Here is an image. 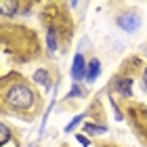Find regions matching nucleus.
<instances>
[{
	"mask_svg": "<svg viewBox=\"0 0 147 147\" xmlns=\"http://www.w3.org/2000/svg\"><path fill=\"white\" fill-rule=\"evenodd\" d=\"M44 111V97L32 78L19 71H4L0 78V113L21 122H34Z\"/></svg>",
	"mask_w": 147,
	"mask_h": 147,
	"instance_id": "nucleus-1",
	"label": "nucleus"
},
{
	"mask_svg": "<svg viewBox=\"0 0 147 147\" xmlns=\"http://www.w3.org/2000/svg\"><path fill=\"white\" fill-rule=\"evenodd\" d=\"M0 42H2V55L9 57L15 65L42 61L46 57V49L42 46L38 32L23 23L0 19Z\"/></svg>",
	"mask_w": 147,
	"mask_h": 147,
	"instance_id": "nucleus-2",
	"label": "nucleus"
},
{
	"mask_svg": "<svg viewBox=\"0 0 147 147\" xmlns=\"http://www.w3.org/2000/svg\"><path fill=\"white\" fill-rule=\"evenodd\" d=\"M69 9H71L69 4L53 0V2H42L38 13V19L42 23L44 32H51L57 36L61 53L69 51L74 36H76V21H74V15Z\"/></svg>",
	"mask_w": 147,
	"mask_h": 147,
	"instance_id": "nucleus-3",
	"label": "nucleus"
},
{
	"mask_svg": "<svg viewBox=\"0 0 147 147\" xmlns=\"http://www.w3.org/2000/svg\"><path fill=\"white\" fill-rule=\"evenodd\" d=\"M120 107L137 141L141 143V147H147V105L137 99H120Z\"/></svg>",
	"mask_w": 147,
	"mask_h": 147,
	"instance_id": "nucleus-4",
	"label": "nucleus"
},
{
	"mask_svg": "<svg viewBox=\"0 0 147 147\" xmlns=\"http://www.w3.org/2000/svg\"><path fill=\"white\" fill-rule=\"evenodd\" d=\"M107 92H116L118 97L122 99H135L132 95H135V80L132 78H126L122 76V74H113V76L109 78V84H107Z\"/></svg>",
	"mask_w": 147,
	"mask_h": 147,
	"instance_id": "nucleus-5",
	"label": "nucleus"
},
{
	"mask_svg": "<svg viewBox=\"0 0 147 147\" xmlns=\"http://www.w3.org/2000/svg\"><path fill=\"white\" fill-rule=\"evenodd\" d=\"M116 25H118L122 32H126V34H135V32L141 30L143 19H141L139 13L128 11V13H120V15L116 17Z\"/></svg>",
	"mask_w": 147,
	"mask_h": 147,
	"instance_id": "nucleus-6",
	"label": "nucleus"
},
{
	"mask_svg": "<svg viewBox=\"0 0 147 147\" xmlns=\"http://www.w3.org/2000/svg\"><path fill=\"white\" fill-rule=\"evenodd\" d=\"M143 69H145L143 59L139 57V55H130L128 59H124V61H122V65H120L118 74H122V76L135 80L137 76H141V74H143Z\"/></svg>",
	"mask_w": 147,
	"mask_h": 147,
	"instance_id": "nucleus-7",
	"label": "nucleus"
},
{
	"mask_svg": "<svg viewBox=\"0 0 147 147\" xmlns=\"http://www.w3.org/2000/svg\"><path fill=\"white\" fill-rule=\"evenodd\" d=\"M0 147H21L19 130H13L6 120L0 122Z\"/></svg>",
	"mask_w": 147,
	"mask_h": 147,
	"instance_id": "nucleus-8",
	"label": "nucleus"
},
{
	"mask_svg": "<svg viewBox=\"0 0 147 147\" xmlns=\"http://www.w3.org/2000/svg\"><path fill=\"white\" fill-rule=\"evenodd\" d=\"M23 0H0V15L6 21H13L15 17H21Z\"/></svg>",
	"mask_w": 147,
	"mask_h": 147,
	"instance_id": "nucleus-9",
	"label": "nucleus"
},
{
	"mask_svg": "<svg viewBox=\"0 0 147 147\" xmlns=\"http://www.w3.org/2000/svg\"><path fill=\"white\" fill-rule=\"evenodd\" d=\"M86 69H88V61L82 53H76L74 55V61H71V69H69V76L74 82H84L86 80Z\"/></svg>",
	"mask_w": 147,
	"mask_h": 147,
	"instance_id": "nucleus-10",
	"label": "nucleus"
},
{
	"mask_svg": "<svg viewBox=\"0 0 147 147\" xmlns=\"http://www.w3.org/2000/svg\"><path fill=\"white\" fill-rule=\"evenodd\" d=\"M32 80L38 84V86H42V88H46V90H51L53 88V74H51V69L49 67H38L34 74H32Z\"/></svg>",
	"mask_w": 147,
	"mask_h": 147,
	"instance_id": "nucleus-11",
	"label": "nucleus"
},
{
	"mask_svg": "<svg viewBox=\"0 0 147 147\" xmlns=\"http://www.w3.org/2000/svg\"><path fill=\"white\" fill-rule=\"evenodd\" d=\"M84 113H86V118L90 116L97 124H105V111H103V107H101V101H99V97L88 105V109H86ZM105 126H107V124H105Z\"/></svg>",
	"mask_w": 147,
	"mask_h": 147,
	"instance_id": "nucleus-12",
	"label": "nucleus"
},
{
	"mask_svg": "<svg viewBox=\"0 0 147 147\" xmlns=\"http://www.w3.org/2000/svg\"><path fill=\"white\" fill-rule=\"evenodd\" d=\"M86 97H88V88L82 86V82H71V88L65 95V101H78V99H86Z\"/></svg>",
	"mask_w": 147,
	"mask_h": 147,
	"instance_id": "nucleus-13",
	"label": "nucleus"
},
{
	"mask_svg": "<svg viewBox=\"0 0 147 147\" xmlns=\"http://www.w3.org/2000/svg\"><path fill=\"white\" fill-rule=\"evenodd\" d=\"M80 132H86L88 137H101L103 132H107V126L105 124H97V122H84Z\"/></svg>",
	"mask_w": 147,
	"mask_h": 147,
	"instance_id": "nucleus-14",
	"label": "nucleus"
},
{
	"mask_svg": "<svg viewBox=\"0 0 147 147\" xmlns=\"http://www.w3.org/2000/svg\"><path fill=\"white\" fill-rule=\"evenodd\" d=\"M99 74H101V61L95 57L88 61V69H86V82H95L99 78Z\"/></svg>",
	"mask_w": 147,
	"mask_h": 147,
	"instance_id": "nucleus-15",
	"label": "nucleus"
},
{
	"mask_svg": "<svg viewBox=\"0 0 147 147\" xmlns=\"http://www.w3.org/2000/svg\"><path fill=\"white\" fill-rule=\"evenodd\" d=\"M84 118H86V113H84V111H82V113H78V116L74 118L71 122H69L67 126H65V128H63V132H74L80 124H84Z\"/></svg>",
	"mask_w": 147,
	"mask_h": 147,
	"instance_id": "nucleus-16",
	"label": "nucleus"
},
{
	"mask_svg": "<svg viewBox=\"0 0 147 147\" xmlns=\"http://www.w3.org/2000/svg\"><path fill=\"white\" fill-rule=\"evenodd\" d=\"M92 147H122V145L116 143V141H105V139H101V141H95Z\"/></svg>",
	"mask_w": 147,
	"mask_h": 147,
	"instance_id": "nucleus-17",
	"label": "nucleus"
},
{
	"mask_svg": "<svg viewBox=\"0 0 147 147\" xmlns=\"http://www.w3.org/2000/svg\"><path fill=\"white\" fill-rule=\"evenodd\" d=\"M76 139H78V143L82 145V147H90V145H92L90 139L86 137V135H82V132H76Z\"/></svg>",
	"mask_w": 147,
	"mask_h": 147,
	"instance_id": "nucleus-18",
	"label": "nucleus"
},
{
	"mask_svg": "<svg viewBox=\"0 0 147 147\" xmlns=\"http://www.w3.org/2000/svg\"><path fill=\"white\" fill-rule=\"evenodd\" d=\"M141 88L147 92V65H145V69H143V74H141Z\"/></svg>",
	"mask_w": 147,
	"mask_h": 147,
	"instance_id": "nucleus-19",
	"label": "nucleus"
},
{
	"mask_svg": "<svg viewBox=\"0 0 147 147\" xmlns=\"http://www.w3.org/2000/svg\"><path fill=\"white\" fill-rule=\"evenodd\" d=\"M61 147H69V145H67V143H63V145H61Z\"/></svg>",
	"mask_w": 147,
	"mask_h": 147,
	"instance_id": "nucleus-20",
	"label": "nucleus"
}]
</instances>
